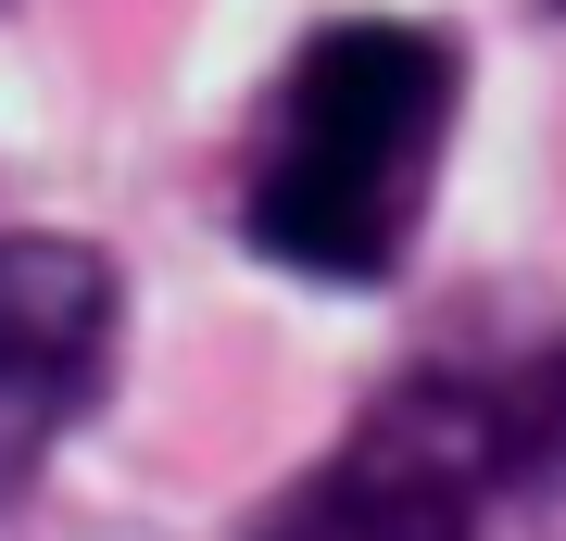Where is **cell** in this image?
I'll return each instance as SVG.
<instances>
[{
  "label": "cell",
  "mask_w": 566,
  "mask_h": 541,
  "mask_svg": "<svg viewBox=\"0 0 566 541\" xmlns=\"http://www.w3.org/2000/svg\"><path fill=\"white\" fill-rule=\"evenodd\" d=\"M554 13H566V0H554Z\"/></svg>",
  "instance_id": "5"
},
{
  "label": "cell",
  "mask_w": 566,
  "mask_h": 541,
  "mask_svg": "<svg viewBox=\"0 0 566 541\" xmlns=\"http://www.w3.org/2000/svg\"><path fill=\"white\" fill-rule=\"evenodd\" d=\"M114 327H126V290L88 240L0 227V503L39 479L63 454V428L102 403Z\"/></svg>",
  "instance_id": "3"
},
{
  "label": "cell",
  "mask_w": 566,
  "mask_h": 541,
  "mask_svg": "<svg viewBox=\"0 0 566 541\" xmlns=\"http://www.w3.org/2000/svg\"><path fill=\"white\" fill-rule=\"evenodd\" d=\"M479 403L465 378H416L353 428L340 466H315L290 503H264L240 541H479Z\"/></svg>",
  "instance_id": "2"
},
{
  "label": "cell",
  "mask_w": 566,
  "mask_h": 541,
  "mask_svg": "<svg viewBox=\"0 0 566 541\" xmlns=\"http://www.w3.org/2000/svg\"><path fill=\"white\" fill-rule=\"evenodd\" d=\"M465 403H479V479L491 491H566V341L528 353L516 378H465Z\"/></svg>",
  "instance_id": "4"
},
{
  "label": "cell",
  "mask_w": 566,
  "mask_h": 541,
  "mask_svg": "<svg viewBox=\"0 0 566 541\" xmlns=\"http://www.w3.org/2000/svg\"><path fill=\"white\" fill-rule=\"evenodd\" d=\"M453 101H465V63L441 25H315L252 126V177H240L252 252L340 290L403 278L416 215L441 189Z\"/></svg>",
  "instance_id": "1"
}]
</instances>
